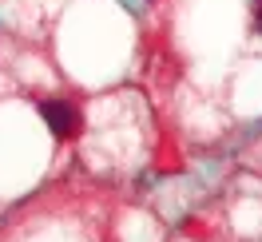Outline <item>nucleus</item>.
<instances>
[{"instance_id":"1","label":"nucleus","mask_w":262,"mask_h":242,"mask_svg":"<svg viewBox=\"0 0 262 242\" xmlns=\"http://www.w3.org/2000/svg\"><path fill=\"white\" fill-rule=\"evenodd\" d=\"M40 115L48 119L52 135H60V139H72V135H76V127H80L76 107H72V103H64V99H48V103H40Z\"/></svg>"},{"instance_id":"2","label":"nucleus","mask_w":262,"mask_h":242,"mask_svg":"<svg viewBox=\"0 0 262 242\" xmlns=\"http://www.w3.org/2000/svg\"><path fill=\"white\" fill-rule=\"evenodd\" d=\"M258 24H262V0H258Z\"/></svg>"}]
</instances>
